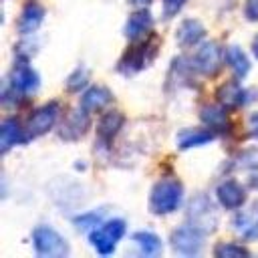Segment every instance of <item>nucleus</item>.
<instances>
[{
	"label": "nucleus",
	"instance_id": "1",
	"mask_svg": "<svg viewBox=\"0 0 258 258\" xmlns=\"http://www.w3.org/2000/svg\"><path fill=\"white\" fill-rule=\"evenodd\" d=\"M181 202V183L177 179H161L151 191V210L155 214H169Z\"/></svg>",
	"mask_w": 258,
	"mask_h": 258
},
{
	"label": "nucleus",
	"instance_id": "2",
	"mask_svg": "<svg viewBox=\"0 0 258 258\" xmlns=\"http://www.w3.org/2000/svg\"><path fill=\"white\" fill-rule=\"evenodd\" d=\"M123 234H125V222L123 220H111L91 234V244L95 246L97 252L111 254Z\"/></svg>",
	"mask_w": 258,
	"mask_h": 258
},
{
	"label": "nucleus",
	"instance_id": "3",
	"mask_svg": "<svg viewBox=\"0 0 258 258\" xmlns=\"http://www.w3.org/2000/svg\"><path fill=\"white\" fill-rule=\"evenodd\" d=\"M32 238H34V248L40 256H64L69 252L64 238L48 226L36 228Z\"/></svg>",
	"mask_w": 258,
	"mask_h": 258
},
{
	"label": "nucleus",
	"instance_id": "4",
	"mask_svg": "<svg viewBox=\"0 0 258 258\" xmlns=\"http://www.w3.org/2000/svg\"><path fill=\"white\" fill-rule=\"evenodd\" d=\"M189 220H191V226L198 228L200 232H212L216 228L218 216L212 202L206 196H198L189 204Z\"/></svg>",
	"mask_w": 258,
	"mask_h": 258
},
{
	"label": "nucleus",
	"instance_id": "5",
	"mask_svg": "<svg viewBox=\"0 0 258 258\" xmlns=\"http://www.w3.org/2000/svg\"><path fill=\"white\" fill-rule=\"evenodd\" d=\"M222 56L224 52L216 42H206L196 54V67L204 75H216L222 67Z\"/></svg>",
	"mask_w": 258,
	"mask_h": 258
},
{
	"label": "nucleus",
	"instance_id": "6",
	"mask_svg": "<svg viewBox=\"0 0 258 258\" xmlns=\"http://www.w3.org/2000/svg\"><path fill=\"white\" fill-rule=\"evenodd\" d=\"M56 117H58V105H56V103H48V105L40 107V109L28 119V127H26V129H28V137H36V135L46 133V131L54 125Z\"/></svg>",
	"mask_w": 258,
	"mask_h": 258
},
{
	"label": "nucleus",
	"instance_id": "7",
	"mask_svg": "<svg viewBox=\"0 0 258 258\" xmlns=\"http://www.w3.org/2000/svg\"><path fill=\"white\" fill-rule=\"evenodd\" d=\"M173 248L181 254H198L202 248V232L194 226H183L171 236Z\"/></svg>",
	"mask_w": 258,
	"mask_h": 258
},
{
	"label": "nucleus",
	"instance_id": "8",
	"mask_svg": "<svg viewBox=\"0 0 258 258\" xmlns=\"http://www.w3.org/2000/svg\"><path fill=\"white\" fill-rule=\"evenodd\" d=\"M10 83L14 87V91H22V93H30L38 89V75L24 62H18L12 73H10Z\"/></svg>",
	"mask_w": 258,
	"mask_h": 258
},
{
	"label": "nucleus",
	"instance_id": "9",
	"mask_svg": "<svg viewBox=\"0 0 258 258\" xmlns=\"http://www.w3.org/2000/svg\"><path fill=\"white\" fill-rule=\"evenodd\" d=\"M111 99H113V95H111L109 89H105V87H91V89L83 95L81 107H83L87 113H97V111L105 109V107L111 103Z\"/></svg>",
	"mask_w": 258,
	"mask_h": 258
},
{
	"label": "nucleus",
	"instance_id": "10",
	"mask_svg": "<svg viewBox=\"0 0 258 258\" xmlns=\"http://www.w3.org/2000/svg\"><path fill=\"white\" fill-rule=\"evenodd\" d=\"M218 200L222 202L224 208L228 210H234V208H240L246 200V191L240 183L236 181H224L220 187H218Z\"/></svg>",
	"mask_w": 258,
	"mask_h": 258
},
{
	"label": "nucleus",
	"instance_id": "11",
	"mask_svg": "<svg viewBox=\"0 0 258 258\" xmlns=\"http://www.w3.org/2000/svg\"><path fill=\"white\" fill-rule=\"evenodd\" d=\"M28 135L22 133L20 125L16 119H4L2 125H0V145H2V151H8L12 145L24 141Z\"/></svg>",
	"mask_w": 258,
	"mask_h": 258
},
{
	"label": "nucleus",
	"instance_id": "12",
	"mask_svg": "<svg viewBox=\"0 0 258 258\" xmlns=\"http://www.w3.org/2000/svg\"><path fill=\"white\" fill-rule=\"evenodd\" d=\"M42 18H44L42 6L34 4V2L28 4V6L22 10L20 20H18V30H20V34H30V32H34V30L38 28V24L42 22Z\"/></svg>",
	"mask_w": 258,
	"mask_h": 258
},
{
	"label": "nucleus",
	"instance_id": "13",
	"mask_svg": "<svg viewBox=\"0 0 258 258\" xmlns=\"http://www.w3.org/2000/svg\"><path fill=\"white\" fill-rule=\"evenodd\" d=\"M204 36V26L198 20H183L175 32V40L181 46H194Z\"/></svg>",
	"mask_w": 258,
	"mask_h": 258
},
{
	"label": "nucleus",
	"instance_id": "14",
	"mask_svg": "<svg viewBox=\"0 0 258 258\" xmlns=\"http://www.w3.org/2000/svg\"><path fill=\"white\" fill-rule=\"evenodd\" d=\"M87 127H89L87 111H85V109H83V113H81V111H75V113H71L69 119L62 123L60 135H62L64 139H77V137H81V135L87 131Z\"/></svg>",
	"mask_w": 258,
	"mask_h": 258
},
{
	"label": "nucleus",
	"instance_id": "15",
	"mask_svg": "<svg viewBox=\"0 0 258 258\" xmlns=\"http://www.w3.org/2000/svg\"><path fill=\"white\" fill-rule=\"evenodd\" d=\"M151 24H153L151 14L145 12V10H139V12H135V14L129 16L127 26H125V32H127V36H129L131 40H137L139 36H143V34L151 28Z\"/></svg>",
	"mask_w": 258,
	"mask_h": 258
},
{
	"label": "nucleus",
	"instance_id": "16",
	"mask_svg": "<svg viewBox=\"0 0 258 258\" xmlns=\"http://www.w3.org/2000/svg\"><path fill=\"white\" fill-rule=\"evenodd\" d=\"M244 95H246L244 89H242L236 81L222 85L220 91H218V99H220V103H222L224 107H230V109L240 107V105L244 103Z\"/></svg>",
	"mask_w": 258,
	"mask_h": 258
},
{
	"label": "nucleus",
	"instance_id": "17",
	"mask_svg": "<svg viewBox=\"0 0 258 258\" xmlns=\"http://www.w3.org/2000/svg\"><path fill=\"white\" fill-rule=\"evenodd\" d=\"M149 50V44L147 42H143V44H137V46H133L129 52H127V56H125V60L121 62L123 67V71L125 73H133V71H137V69H141V67H145V62L151 58V54L147 56L145 52Z\"/></svg>",
	"mask_w": 258,
	"mask_h": 258
},
{
	"label": "nucleus",
	"instance_id": "18",
	"mask_svg": "<svg viewBox=\"0 0 258 258\" xmlns=\"http://www.w3.org/2000/svg\"><path fill=\"white\" fill-rule=\"evenodd\" d=\"M121 125H123V115L117 113V111H113V113L103 115V119L99 121L97 133H99V137L103 141H111L115 137V133L121 129Z\"/></svg>",
	"mask_w": 258,
	"mask_h": 258
},
{
	"label": "nucleus",
	"instance_id": "19",
	"mask_svg": "<svg viewBox=\"0 0 258 258\" xmlns=\"http://www.w3.org/2000/svg\"><path fill=\"white\" fill-rule=\"evenodd\" d=\"M214 139V133L212 131H206V129H187V131H181L179 137H177V143L181 149H187V147H194V145H202L206 141H212Z\"/></svg>",
	"mask_w": 258,
	"mask_h": 258
},
{
	"label": "nucleus",
	"instance_id": "20",
	"mask_svg": "<svg viewBox=\"0 0 258 258\" xmlns=\"http://www.w3.org/2000/svg\"><path fill=\"white\" fill-rule=\"evenodd\" d=\"M133 240L145 256H157L161 252V240L151 232H137Z\"/></svg>",
	"mask_w": 258,
	"mask_h": 258
},
{
	"label": "nucleus",
	"instance_id": "21",
	"mask_svg": "<svg viewBox=\"0 0 258 258\" xmlns=\"http://www.w3.org/2000/svg\"><path fill=\"white\" fill-rule=\"evenodd\" d=\"M236 230L246 236V238H256L258 236V212H248V214H242L238 216L236 220Z\"/></svg>",
	"mask_w": 258,
	"mask_h": 258
},
{
	"label": "nucleus",
	"instance_id": "22",
	"mask_svg": "<svg viewBox=\"0 0 258 258\" xmlns=\"http://www.w3.org/2000/svg\"><path fill=\"white\" fill-rule=\"evenodd\" d=\"M226 60L230 62L232 71H234L238 77H244V75L248 73V69H250L246 54H244V52H242L238 46H230V48L226 50Z\"/></svg>",
	"mask_w": 258,
	"mask_h": 258
},
{
	"label": "nucleus",
	"instance_id": "23",
	"mask_svg": "<svg viewBox=\"0 0 258 258\" xmlns=\"http://www.w3.org/2000/svg\"><path fill=\"white\" fill-rule=\"evenodd\" d=\"M202 121L208 123L210 127H220L226 121V113L220 107H204L202 109Z\"/></svg>",
	"mask_w": 258,
	"mask_h": 258
},
{
	"label": "nucleus",
	"instance_id": "24",
	"mask_svg": "<svg viewBox=\"0 0 258 258\" xmlns=\"http://www.w3.org/2000/svg\"><path fill=\"white\" fill-rule=\"evenodd\" d=\"M214 254L220 256V258H234V256H248V250L242 248V246H238V244L228 242V244H220L214 250Z\"/></svg>",
	"mask_w": 258,
	"mask_h": 258
},
{
	"label": "nucleus",
	"instance_id": "25",
	"mask_svg": "<svg viewBox=\"0 0 258 258\" xmlns=\"http://www.w3.org/2000/svg\"><path fill=\"white\" fill-rule=\"evenodd\" d=\"M87 79H89V71H87V69H77V71L69 77L67 89H69V91H79L81 87L87 85Z\"/></svg>",
	"mask_w": 258,
	"mask_h": 258
},
{
	"label": "nucleus",
	"instance_id": "26",
	"mask_svg": "<svg viewBox=\"0 0 258 258\" xmlns=\"http://www.w3.org/2000/svg\"><path fill=\"white\" fill-rule=\"evenodd\" d=\"M183 4H185V0H163V14H165V18H171L173 14H177Z\"/></svg>",
	"mask_w": 258,
	"mask_h": 258
},
{
	"label": "nucleus",
	"instance_id": "27",
	"mask_svg": "<svg viewBox=\"0 0 258 258\" xmlns=\"http://www.w3.org/2000/svg\"><path fill=\"white\" fill-rule=\"evenodd\" d=\"M97 222H99V216H97V214H91V216H83V218H77V224H79V228L97 226Z\"/></svg>",
	"mask_w": 258,
	"mask_h": 258
},
{
	"label": "nucleus",
	"instance_id": "28",
	"mask_svg": "<svg viewBox=\"0 0 258 258\" xmlns=\"http://www.w3.org/2000/svg\"><path fill=\"white\" fill-rule=\"evenodd\" d=\"M246 16L250 20H258V0H248L246 2Z\"/></svg>",
	"mask_w": 258,
	"mask_h": 258
},
{
	"label": "nucleus",
	"instance_id": "29",
	"mask_svg": "<svg viewBox=\"0 0 258 258\" xmlns=\"http://www.w3.org/2000/svg\"><path fill=\"white\" fill-rule=\"evenodd\" d=\"M248 129H250V135H252L254 139H258V113H254V115L250 117V121H248Z\"/></svg>",
	"mask_w": 258,
	"mask_h": 258
},
{
	"label": "nucleus",
	"instance_id": "30",
	"mask_svg": "<svg viewBox=\"0 0 258 258\" xmlns=\"http://www.w3.org/2000/svg\"><path fill=\"white\" fill-rule=\"evenodd\" d=\"M129 2L135 4V6H143V8H145L147 4H151V0H129Z\"/></svg>",
	"mask_w": 258,
	"mask_h": 258
},
{
	"label": "nucleus",
	"instance_id": "31",
	"mask_svg": "<svg viewBox=\"0 0 258 258\" xmlns=\"http://www.w3.org/2000/svg\"><path fill=\"white\" fill-rule=\"evenodd\" d=\"M254 54H256V58H258V36H256V40H254Z\"/></svg>",
	"mask_w": 258,
	"mask_h": 258
}]
</instances>
